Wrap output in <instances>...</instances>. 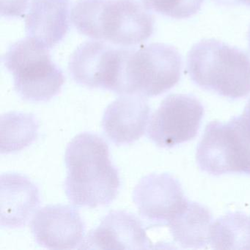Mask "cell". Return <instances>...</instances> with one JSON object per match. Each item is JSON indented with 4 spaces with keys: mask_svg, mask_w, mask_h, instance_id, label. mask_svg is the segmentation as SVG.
I'll list each match as a JSON object with an SVG mask.
<instances>
[{
    "mask_svg": "<svg viewBox=\"0 0 250 250\" xmlns=\"http://www.w3.org/2000/svg\"><path fill=\"white\" fill-rule=\"evenodd\" d=\"M215 4L221 6H235L244 5L250 7V0H211Z\"/></svg>",
    "mask_w": 250,
    "mask_h": 250,
    "instance_id": "cell-21",
    "label": "cell"
},
{
    "mask_svg": "<svg viewBox=\"0 0 250 250\" xmlns=\"http://www.w3.org/2000/svg\"><path fill=\"white\" fill-rule=\"evenodd\" d=\"M104 42L82 43L71 55L68 69L78 84L118 93L125 49Z\"/></svg>",
    "mask_w": 250,
    "mask_h": 250,
    "instance_id": "cell-8",
    "label": "cell"
},
{
    "mask_svg": "<svg viewBox=\"0 0 250 250\" xmlns=\"http://www.w3.org/2000/svg\"><path fill=\"white\" fill-rule=\"evenodd\" d=\"M182 59L170 45L150 43L140 49H125L118 94L159 96L176 85Z\"/></svg>",
    "mask_w": 250,
    "mask_h": 250,
    "instance_id": "cell-4",
    "label": "cell"
},
{
    "mask_svg": "<svg viewBox=\"0 0 250 250\" xmlns=\"http://www.w3.org/2000/svg\"><path fill=\"white\" fill-rule=\"evenodd\" d=\"M149 11L176 20L189 18L200 11L204 0H141Z\"/></svg>",
    "mask_w": 250,
    "mask_h": 250,
    "instance_id": "cell-18",
    "label": "cell"
},
{
    "mask_svg": "<svg viewBox=\"0 0 250 250\" xmlns=\"http://www.w3.org/2000/svg\"><path fill=\"white\" fill-rule=\"evenodd\" d=\"M132 197L140 216L156 226H168L188 202L178 180L167 173L143 177Z\"/></svg>",
    "mask_w": 250,
    "mask_h": 250,
    "instance_id": "cell-9",
    "label": "cell"
},
{
    "mask_svg": "<svg viewBox=\"0 0 250 250\" xmlns=\"http://www.w3.org/2000/svg\"><path fill=\"white\" fill-rule=\"evenodd\" d=\"M3 62L12 74L16 91L24 100L47 102L61 92L65 83L63 73L52 61L49 49L30 38L11 45Z\"/></svg>",
    "mask_w": 250,
    "mask_h": 250,
    "instance_id": "cell-5",
    "label": "cell"
},
{
    "mask_svg": "<svg viewBox=\"0 0 250 250\" xmlns=\"http://www.w3.org/2000/svg\"><path fill=\"white\" fill-rule=\"evenodd\" d=\"M29 0H2V16L21 17L28 5Z\"/></svg>",
    "mask_w": 250,
    "mask_h": 250,
    "instance_id": "cell-19",
    "label": "cell"
},
{
    "mask_svg": "<svg viewBox=\"0 0 250 250\" xmlns=\"http://www.w3.org/2000/svg\"><path fill=\"white\" fill-rule=\"evenodd\" d=\"M71 20L81 34L125 47L143 43L154 30V17L138 0H78Z\"/></svg>",
    "mask_w": 250,
    "mask_h": 250,
    "instance_id": "cell-2",
    "label": "cell"
},
{
    "mask_svg": "<svg viewBox=\"0 0 250 250\" xmlns=\"http://www.w3.org/2000/svg\"><path fill=\"white\" fill-rule=\"evenodd\" d=\"M187 68L205 90L231 99L250 94V58L238 48L215 39L201 41L188 52Z\"/></svg>",
    "mask_w": 250,
    "mask_h": 250,
    "instance_id": "cell-3",
    "label": "cell"
},
{
    "mask_svg": "<svg viewBox=\"0 0 250 250\" xmlns=\"http://www.w3.org/2000/svg\"><path fill=\"white\" fill-rule=\"evenodd\" d=\"M70 0H33L25 20L27 38L52 49L69 29Z\"/></svg>",
    "mask_w": 250,
    "mask_h": 250,
    "instance_id": "cell-14",
    "label": "cell"
},
{
    "mask_svg": "<svg viewBox=\"0 0 250 250\" xmlns=\"http://www.w3.org/2000/svg\"><path fill=\"white\" fill-rule=\"evenodd\" d=\"M197 165L212 175H250V136L238 117L227 124L212 121L205 130L196 153Z\"/></svg>",
    "mask_w": 250,
    "mask_h": 250,
    "instance_id": "cell-6",
    "label": "cell"
},
{
    "mask_svg": "<svg viewBox=\"0 0 250 250\" xmlns=\"http://www.w3.org/2000/svg\"><path fill=\"white\" fill-rule=\"evenodd\" d=\"M209 243L215 250H250V216L236 212L216 219Z\"/></svg>",
    "mask_w": 250,
    "mask_h": 250,
    "instance_id": "cell-17",
    "label": "cell"
},
{
    "mask_svg": "<svg viewBox=\"0 0 250 250\" xmlns=\"http://www.w3.org/2000/svg\"><path fill=\"white\" fill-rule=\"evenodd\" d=\"M31 232L40 247L51 250L80 249L84 241L85 225L74 208L49 205L33 216Z\"/></svg>",
    "mask_w": 250,
    "mask_h": 250,
    "instance_id": "cell-10",
    "label": "cell"
},
{
    "mask_svg": "<svg viewBox=\"0 0 250 250\" xmlns=\"http://www.w3.org/2000/svg\"><path fill=\"white\" fill-rule=\"evenodd\" d=\"M247 40H248L249 48L250 49V25L249 27L248 33H247Z\"/></svg>",
    "mask_w": 250,
    "mask_h": 250,
    "instance_id": "cell-22",
    "label": "cell"
},
{
    "mask_svg": "<svg viewBox=\"0 0 250 250\" xmlns=\"http://www.w3.org/2000/svg\"><path fill=\"white\" fill-rule=\"evenodd\" d=\"M204 115L202 104L191 95L164 99L150 120L147 137L160 147H172L197 136Z\"/></svg>",
    "mask_w": 250,
    "mask_h": 250,
    "instance_id": "cell-7",
    "label": "cell"
},
{
    "mask_svg": "<svg viewBox=\"0 0 250 250\" xmlns=\"http://www.w3.org/2000/svg\"><path fill=\"white\" fill-rule=\"evenodd\" d=\"M238 118H239L240 121L244 126V129L250 136V99L247 102L242 115Z\"/></svg>",
    "mask_w": 250,
    "mask_h": 250,
    "instance_id": "cell-20",
    "label": "cell"
},
{
    "mask_svg": "<svg viewBox=\"0 0 250 250\" xmlns=\"http://www.w3.org/2000/svg\"><path fill=\"white\" fill-rule=\"evenodd\" d=\"M39 124L31 113L10 112L0 118V151L8 154L20 151L36 141Z\"/></svg>",
    "mask_w": 250,
    "mask_h": 250,
    "instance_id": "cell-16",
    "label": "cell"
},
{
    "mask_svg": "<svg viewBox=\"0 0 250 250\" xmlns=\"http://www.w3.org/2000/svg\"><path fill=\"white\" fill-rule=\"evenodd\" d=\"M153 248L141 221L125 210L108 213L97 228L89 232L80 249L147 250Z\"/></svg>",
    "mask_w": 250,
    "mask_h": 250,
    "instance_id": "cell-11",
    "label": "cell"
},
{
    "mask_svg": "<svg viewBox=\"0 0 250 250\" xmlns=\"http://www.w3.org/2000/svg\"><path fill=\"white\" fill-rule=\"evenodd\" d=\"M150 115V108L145 97L123 95L106 107L102 127L105 134L115 144H131L146 132Z\"/></svg>",
    "mask_w": 250,
    "mask_h": 250,
    "instance_id": "cell-12",
    "label": "cell"
},
{
    "mask_svg": "<svg viewBox=\"0 0 250 250\" xmlns=\"http://www.w3.org/2000/svg\"><path fill=\"white\" fill-rule=\"evenodd\" d=\"M65 194L70 203L90 208L108 206L121 186L119 172L109 159L106 142L96 134H78L65 150Z\"/></svg>",
    "mask_w": 250,
    "mask_h": 250,
    "instance_id": "cell-1",
    "label": "cell"
},
{
    "mask_svg": "<svg viewBox=\"0 0 250 250\" xmlns=\"http://www.w3.org/2000/svg\"><path fill=\"white\" fill-rule=\"evenodd\" d=\"M0 223L8 228L25 226L40 205L37 187L24 175L2 174L0 178Z\"/></svg>",
    "mask_w": 250,
    "mask_h": 250,
    "instance_id": "cell-13",
    "label": "cell"
},
{
    "mask_svg": "<svg viewBox=\"0 0 250 250\" xmlns=\"http://www.w3.org/2000/svg\"><path fill=\"white\" fill-rule=\"evenodd\" d=\"M212 215L195 202H187L168 225L174 241L184 249L205 248L209 244Z\"/></svg>",
    "mask_w": 250,
    "mask_h": 250,
    "instance_id": "cell-15",
    "label": "cell"
}]
</instances>
